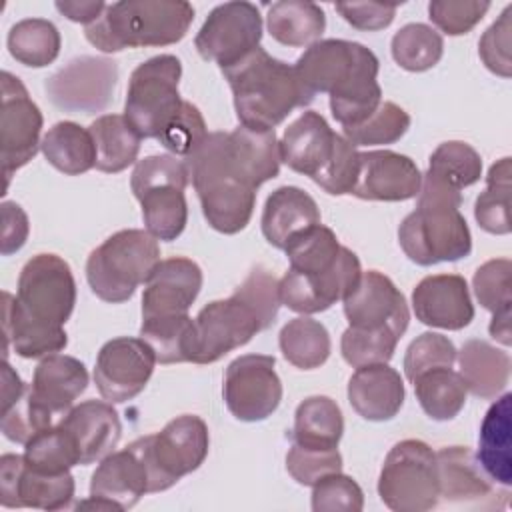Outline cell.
<instances>
[{
    "label": "cell",
    "mask_w": 512,
    "mask_h": 512,
    "mask_svg": "<svg viewBox=\"0 0 512 512\" xmlns=\"http://www.w3.org/2000/svg\"><path fill=\"white\" fill-rule=\"evenodd\" d=\"M208 224L222 234L244 230L252 218L256 190L278 176L280 146L274 130L238 126L210 132L182 158Z\"/></svg>",
    "instance_id": "cell-1"
},
{
    "label": "cell",
    "mask_w": 512,
    "mask_h": 512,
    "mask_svg": "<svg viewBox=\"0 0 512 512\" xmlns=\"http://www.w3.org/2000/svg\"><path fill=\"white\" fill-rule=\"evenodd\" d=\"M294 68L308 92L330 96L332 116L342 128L364 122L382 102L376 80L378 58L358 42L318 40L306 48Z\"/></svg>",
    "instance_id": "cell-2"
},
{
    "label": "cell",
    "mask_w": 512,
    "mask_h": 512,
    "mask_svg": "<svg viewBox=\"0 0 512 512\" xmlns=\"http://www.w3.org/2000/svg\"><path fill=\"white\" fill-rule=\"evenodd\" d=\"M230 84L242 126L274 130L294 108L308 106L314 94L294 66L272 58L262 46L222 70Z\"/></svg>",
    "instance_id": "cell-3"
},
{
    "label": "cell",
    "mask_w": 512,
    "mask_h": 512,
    "mask_svg": "<svg viewBox=\"0 0 512 512\" xmlns=\"http://www.w3.org/2000/svg\"><path fill=\"white\" fill-rule=\"evenodd\" d=\"M460 204V190L430 172L422 176L416 210L398 228V242L412 262L432 266L470 254L472 236L460 214Z\"/></svg>",
    "instance_id": "cell-4"
},
{
    "label": "cell",
    "mask_w": 512,
    "mask_h": 512,
    "mask_svg": "<svg viewBox=\"0 0 512 512\" xmlns=\"http://www.w3.org/2000/svg\"><path fill=\"white\" fill-rule=\"evenodd\" d=\"M194 20L184 0H120L86 26V38L102 52L168 46L182 40Z\"/></svg>",
    "instance_id": "cell-5"
},
{
    "label": "cell",
    "mask_w": 512,
    "mask_h": 512,
    "mask_svg": "<svg viewBox=\"0 0 512 512\" xmlns=\"http://www.w3.org/2000/svg\"><path fill=\"white\" fill-rule=\"evenodd\" d=\"M158 262V240L148 230L128 228L112 234L90 252L86 280L100 300L120 304L148 282Z\"/></svg>",
    "instance_id": "cell-6"
},
{
    "label": "cell",
    "mask_w": 512,
    "mask_h": 512,
    "mask_svg": "<svg viewBox=\"0 0 512 512\" xmlns=\"http://www.w3.org/2000/svg\"><path fill=\"white\" fill-rule=\"evenodd\" d=\"M188 168L172 154L146 156L136 162L130 188L142 206L146 230L156 240H176L188 222L186 184Z\"/></svg>",
    "instance_id": "cell-7"
},
{
    "label": "cell",
    "mask_w": 512,
    "mask_h": 512,
    "mask_svg": "<svg viewBox=\"0 0 512 512\" xmlns=\"http://www.w3.org/2000/svg\"><path fill=\"white\" fill-rule=\"evenodd\" d=\"M182 64L172 54H160L138 64L130 74L124 118L140 138H160L176 120L184 100L178 84Z\"/></svg>",
    "instance_id": "cell-8"
},
{
    "label": "cell",
    "mask_w": 512,
    "mask_h": 512,
    "mask_svg": "<svg viewBox=\"0 0 512 512\" xmlns=\"http://www.w3.org/2000/svg\"><path fill=\"white\" fill-rule=\"evenodd\" d=\"M148 468V492H162L200 468L208 456V426L200 416L182 414L160 432L132 442Z\"/></svg>",
    "instance_id": "cell-9"
},
{
    "label": "cell",
    "mask_w": 512,
    "mask_h": 512,
    "mask_svg": "<svg viewBox=\"0 0 512 512\" xmlns=\"http://www.w3.org/2000/svg\"><path fill=\"white\" fill-rule=\"evenodd\" d=\"M378 496L394 512H426L440 500L436 452L422 440H402L386 456Z\"/></svg>",
    "instance_id": "cell-10"
},
{
    "label": "cell",
    "mask_w": 512,
    "mask_h": 512,
    "mask_svg": "<svg viewBox=\"0 0 512 512\" xmlns=\"http://www.w3.org/2000/svg\"><path fill=\"white\" fill-rule=\"evenodd\" d=\"M76 304V282L68 262L56 254L32 256L18 278V310L48 326L64 328Z\"/></svg>",
    "instance_id": "cell-11"
},
{
    "label": "cell",
    "mask_w": 512,
    "mask_h": 512,
    "mask_svg": "<svg viewBox=\"0 0 512 512\" xmlns=\"http://www.w3.org/2000/svg\"><path fill=\"white\" fill-rule=\"evenodd\" d=\"M118 82V64L104 56H78L46 78L44 90L50 102L74 114L104 110Z\"/></svg>",
    "instance_id": "cell-12"
},
{
    "label": "cell",
    "mask_w": 512,
    "mask_h": 512,
    "mask_svg": "<svg viewBox=\"0 0 512 512\" xmlns=\"http://www.w3.org/2000/svg\"><path fill=\"white\" fill-rule=\"evenodd\" d=\"M262 16L250 2H224L216 6L196 34L194 46L204 60L220 70L232 66L260 46Z\"/></svg>",
    "instance_id": "cell-13"
},
{
    "label": "cell",
    "mask_w": 512,
    "mask_h": 512,
    "mask_svg": "<svg viewBox=\"0 0 512 512\" xmlns=\"http://www.w3.org/2000/svg\"><path fill=\"white\" fill-rule=\"evenodd\" d=\"M274 356L244 354L232 360L224 374V402L242 422H260L276 412L282 382L274 370Z\"/></svg>",
    "instance_id": "cell-14"
},
{
    "label": "cell",
    "mask_w": 512,
    "mask_h": 512,
    "mask_svg": "<svg viewBox=\"0 0 512 512\" xmlns=\"http://www.w3.org/2000/svg\"><path fill=\"white\" fill-rule=\"evenodd\" d=\"M42 112L28 96L22 80L10 72H2V112H0V144L6 188L10 176L28 164L40 148Z\"/></svg>",
    "instance_id": "cell-15"
},
{
    "label": "cell",
    "mask_w": 512,
    "mask_h": 512,
    "mask_svg": "<svg viewBox=\"0 0 512 512\" xmlns=\"http://www.w3.org/2000/svg\"><path fill=\"white\" fill-rule=\"evenodd\" d=\"M154 364L156 356L142 338H112L98 352L94 384L104 400L120 404L146 388Z\"/></svg>",
    "instance_id": "cell-16"
},
{
    "label": "cell",
    "mask_w": 512,
    "mask_h": 512,
    "mask_svg": "<svg viewBox=\"0 0 512 512\" xmlns=\"http://www.w3.org/2000/svg\"><path fill=\"white\" fill-rule=\"evenodd\" d=\"M196 324V364H212L264 330L256 312L236 294L206 304Z\"/></svg>",
    "instance_id": "cell-17"
},
{
    "label": "cell",
    "mask_w": 512,
    "mask_h": 512,
    "mask_svg": "<svg viewBox=\"0 0 512 512\" xmlns=\"http://www.w3.org/2000/svg\"><path fill=\"white\" fill-rule=\"evenodd\" d=\"M360 274L358 256L344 246L334 268L324 274H300L288 268L280 280V302L304 316L324 312L354 290Z\"/></svg>",
    "instance_id": "cell-18"
},
{
    "label": "cell",
    "mask_w": 512,
    "mask_h": 512,
    "mask_svg": "<svg viewBox=\"0 0 512 512\" xmlns=\"http://www.w3.org/2000/svg\"><path fill=\"white\" fill-rule=\"evenodd\" d=\"M72 498L74 478L70 472L48 474L34 470L18 454L0 458V502L4 508L64 510Z\"/></svg>",
    "instance_id": "cell-19"
},
{
    "label": "cell",
    "mask_w": 512,
    "mask_h": 512,
    "mask_svg": "<svg viewBox=\"0 0 512 512\" xmlns=\"http://www.w3.org/2000/svg\"><path fill=\"white\" fill-rule=\"evenodd\" d=\"M342 302L344 316L354 328H392L400 336L408 328L410 312L406 298L382 272H362L358 284Z\"/></svg>",
    "instance_id": "cell-20"
},
{
    "label": "cell",
    "mask_w": 512,
    "mask_h": 512,
    "mask_svg": "<svg viewBox=\"0 0 512 512\" xmlns=\"http://www.w3.org/2000/svg\"><path fill=\"white\" fill-rule=\"evenodd\" d=\"M342 134H336L322 114L308 110L300 114L278 140L282 162L316 184L328 172L340 148Z\"/></svg>",
    "instance_id": "cell-21"
},
{
    "label": "cell",
    "mask_w": 512,
    "mask_h": 512,
    "mask_svg": "<svg viewBox=\"0 0 512 512\" xmlns=\"http://www.w3.org/2000/svg\"><path fill=\"white\" fill-rule=\"evenodd\" d=\"M422 174L412 158L392 150L358 152V174L350 194L362 200L402 202L416 198Z\"/></svg>",
    "instance_id": "cell-22"
},
{
    "label": "cell",
    "mask_w": 512,
    "mask_h": 512,
    "mask_svg": "<svg viewBox=\"0 0 512 512\" xmlns=\"http://www.w3.org/2000/svg\"><path fill=\"white\" fill-rule=\"evenodd\" d=\"M412 308L422 324L444 330H462L474 318L468 284L458 274L422 278L412 292Z\"/></svg>",
    "instance_id": "cell-23"
},
{
    "label": "cell",
    "mask_w": 512,
    "mask_h": 512,
    "mask_svg": "<svg viewBox=\"0 0 512 512\" xmlns=\"http://www.w3.org/2000/svg\"><path fill=\"white\" fill-rule=\"evenodd\" d=\"M202 288L200 266L184 256L156 264L142 294V318L186 314Z\"/></svg>",
    "instance_id": "cell-24"
},
{
    "label": "cell",
    "mask_w": 512,
    "mask_h": 512,
    "mask_svg": "<svg viewBox=\"0 0 512 512\" xmlns=\"http://www.w3.org/2000/svg\"><path fill=\"white\" fill-rule=\"evenodd\" d=\"M440 498L458 504H484L498 498L508 500V488H498L482 470L476 456L466 446H446L436 452Z\"/></svg>",
    "instance_id": "cell-25"
},
{
    "label": "cell",
    "mask_w": 512,
    "mask_h": 512,
    "mask_svg": "<svg viewBox=\"0 0 512 512\" xmlns=\"http://www.w3.org/2000/svg\"><path fill=\"white\" fill-rule=\"evenodd\" d=\"M74 440L80 464H92L108 456L122 434V424L112 402L86 400L72 406L58 422Z\"/></svg>",
    "instance_id": "cell-26"
},
{
    "label": "cell",
    "mask_w": 512,
    "mask_h": 512,
    "mask_svg": "<svg viewBox=\"0 0 512 512\" xmlns=\"http://www.w3.org/2000/svg\"><path fill=\"white\" fill-rule=\"evenodd\" d=\"M144 494H148V468L132 444L104 456L90 480V496L110 502L116 510L132 508Z\"/></svg>",
    "instance_id": "cell-27"
},
{
    "label": "cell",
    "mask_w": 512,
    "mask_h": 512,
    "mask_svg": "<svg viewBox=\"0 0 512 512\" xmlns=\"http://www.w3.org/2000/svg\"><path fill=\"white\" fill-rule=\"evenodd\" d=\"M402 376L386 364L356 368L348 380V402L358 416L370 422L392 420L404 404Z\"/></svg>",
    "instance_id": "cell-28"
},
{
    "label": "cell",
    "mask_w": 512,
    "mask_h": 512,
    "mask_svg": "<svg viewBox=\"0 0 512 512\" xmlns=\"http://www.w3.org/2000/svg\"><path fill=\"white\" fill-rule=\"evenodd\" d=\"M260 224L268 244L284 250L298 234L320 224V210L302 188L280 186L266 198Z\"/></svg>",
    "instance_id": "cell-29"
},
{
    "label": "cell",
    "mask_w": 512,
    "mask_h": 512,
    "mask_svg": "<svg viewBox=\"0 0 512 512\" xmlns=\"http://www.w3.org/2000/svg\"><path fill=\"white\" fill-rule=\"evenodd\" d=\"M86 386L88 372L80 360L66 354H50L36 366L28 390L42 408L58 416L72 408Z\"/></svg>",
    "instance_id": "cell-30"
},
{
    "label": "cell",
    "mask_w": 512,
    "mask_h": 512,
    "mask_svg": "<svg viewBox=\"0 0 512 512\" xmlns=\"http://www.w3.org/2000/svg\"><path fill=\"white\" fill-rule=\"evenodd\" d=\"M512 394H502L488 408L478 436V454L482 470L488 478L504 488L512 484Z\"/></svg>",
    "instance_id": "cell-31"
},
{
    "label": "cell",
    "mask_w": 512,
    "mask_h": 512,
    "mask_svg": "<svg viewBox=\"0 0 512 512\" xmlns=\"http://www.w3.org/2000/svg\"><path fill=\"white\" fill-rule=\"evenodd\" d=\"M460 378L468 392L478 398L494 400L506 388L510 380V356L508 352L492 346L486 340H468L456 352Z\"/></svg>",
    "instance_id": "cell-32"
},
{
    "label": "cell",
    "mask_w": 512,
    "mask_h": 512,
    "mask_svg": "<svg viewBox=\"0 0 512 512\" xmlns=\"http://www.w3.org/2000/svg\"><path fill=\"white\" fill-rule=\"evenodd\" d=\"M4 358L8 348L22 358H46L66 348L68 336L64 328L40 324L24 316L16 306V296L4 292Z\"/></svg>",
    "instance_id": "cell-33"
},
{
    "label": "cell",
    "mask_w": 512,
    "mask_h": 512,
    "mask_svg": "<svg viewBox=\"0 0 512 512\" xmlns=\"http://www.w3.org/2000/svg\"><path fill=\"white\" fill-rule=\"evenodd\" d=\"M344 432V418L340 406L328 396H310L302 400L294 414L292 444L302 448L332 450Z\"/></svg>",
    "instance_id": "cell-34"
},
{
    "label": "cell",
    "mask_w": 512,
    "mask_h": 512,
    "mask_svg": "<svg viewBox=\"0 0 512 512\" xmlns=\"http://www.w3.org/2000/svg\"><path fill=\"white\" fill-rule=\"evenodd\" d=\"M40 150L48 164L66 176H80L96 164V146L90 130L70 120L56 122L44 134Z\"/></svg>",
    "instance_id": "cell-35"
},
{
    "label": "cell",
    "mask_w": 512,
    "mask_h": 512,
    "mask_svg": "<svg viewBox=\"0 0 512 512\" xmlns=\"http://www.w3.org/2000/svg\"><path fill=\"white\" fill-rule=\"evenodd\" d=\"M140 338L160 364L194 362L196 358V324L188 312L142 318Z\"/></svg>",
    "instance_id": "cell-36"
},
{
    "label": "cell",
    "mask_w": 512,
    "mask_h": 512,
    "mask_svg": "<svg viewBox=\"0 0 512 512\" xmlns=\"http://www.w3.org/2000/svg\"><path fill=\"white\" fill-rule=\"evenodd\" d=\"M266 26L276 42L300 48L318 42L326 28V14L314 2L280 0L268 8Z\"/></svg>",
    "instance_id": "cell-37"
},
{
    "label": "cell",
    "mask_w": 512,
    "mask_h": 512,
    "mask_svg": "<svg viewBox=\"0 0 512 512\" xmlns=\"http://www.w3.org/2000/svg\"><path fill=\"white\" fill-rule=\"evenodd\" d=\"M96 146V164L100 172L116 174L136 162L142 138L128 124L124 114H104L90 124Z\"/></svg>",
    "instance_id": "cell-38"
},
{
    "label": "cell",
    "mask_w": 512,
    "mask_h": 512,
    "mask_svg": "<svg viewBox=\"0 0 512 512\" xmlns=\"http://www.w3.org/2000/svg\"><path fill=\"white\" fill-rule=\"evenodd\" d=\"M422 410L438 422L452 420L466 404V386L452 368H434L412 380Z\"/></svg>",
    "instance_id": "cell-39"
},
{
    "label": "cell",
    "mask_w": 512,
    "mask_h": 512,
    "mask_svg": "<svg viewBox=\"0 0 512 512\" xmlns=\"http://www.w3.org/2000/svg\"><path fill=\"white\" fill-rule=\"evenodd\" d=\"M284 358L302 370L322 366L330 356V334L318 320L298 316L282 326L278 336Z\"/></svg>",
    "instance_id": "cell-40"
},
{
    "label": "cell",
    "mask_w": 512,
    "mask_h": 512,
    "mask_svg": "<svg viewBox=\"0 0 512 512\" xmlns=\"http://www.w3.org/2000/svg\"><path fill=\"white\" fill-rule=\"evenodd\" d=\"M6 44L14 60L30 68H42L56 60L62 40L50 20L26 18L10 28Z\"/></svg>",
    "instance_id": "cell-41"
},
{
    "label": "cell",
    "mask_w": 512,
    "mask_h": 512,
    "mask_svg": "<svg viewBox=\"0 0 512 512\" xmlns=\"http://www.w3.org/2000/svg\"><path fill=\"white\" fill-rule=\"evenodd\" d=\"M510 190L512 168L510 158H502L490 166L486 176V190L476 198L474 216L482 230L490 234L510 232Z\"/></svg>",
    "instance_id": "cell-42"
},
{
    "label": "cell",
    "mask_w": 512,
    "mask_h": 512,
    "mask_svg": "<svg viewBox=\"0 0 512 512\" xmlns=\"http://www.w3.org/2000/svg\"><path fill=\"white\" fill-rule=\"evenodd\" d=\"M342 248L330 228L316 224L290 240L284 252L290 260V270L300 274H324L334 268Z\"/></svg>",
    "instance_id": "cell-43"
},
{
    "label": "cell",
    "mask_w": 512,
    "mask_h": 512,
    "mask_svg": "<svg viewBox=\"0 0 512 512\" xmlns=\"http://www.w3.org/2000/svg\"><path fill=\"white\" fill-rule=\"evenodd\" d=\"M392 58L408 72H424L434 68L444 52V40L428 24L412 22L392 36Z\"/></svg>",
    "instance_id": "cell-44"
},
{
    "label": "cell",
    "mask_w": 512,
    "mask_h": 512,
    "mask_svg": "<svg viewBox=\"0 0 512 512\" xmlns=\"http://www.w3.org/2000/svg\"><path fill=\"white\" fill-rule=\"evenodd\" d=\"M24 460L28 466L48 474L70 472L72 466L80 464V456L70 434L60 426H50L36 434L28 444H24Z\"/></svg>",
    "instance_id": "cell-45"
},
{
    "label": "cell",
    "mask_w": 512,
    "mask_h": 512,
    "mask_svg": "<svg viewBox=\"0 0 512 512\" xmlns=\"http://www.w3.org/2000/svg\"><path fill=\"white\" fill-rule=\"evenodd\" d=\"M428 172L454 186L456 190H462L480 180L482 160L470 144L460 140H448L432 152Z\"/></svg>",
    "instance_id": "cell-46"
},
{
    "label": "cell",
    "mask_w": 512,
    "mask_h": 512,
    "mask_svg": "<svg viewBox=\"0 0 512 512\" xmlns=\"http://www.w3.org/2000/svg\"><path fill=\"white\" fill-rule=\"evenodd\" d=\"M410 128V116L394 102H380V106L360 124L342 128V136L354 146H380L400 140Z\"/></svg>",
    "instance_id": "cell-47"
},
{
    "label": "cell",
    "mask_w": 512,
    "mask_h": 512,
    "mask_svg": "<svg viewBox=\"0 0 512 512\" xmlns=\"http://www.w3.org/2000/svg\"><path fill=\"white\" fill-rule=\"evenodd\" d=\"M400 334L392 328H354L348 326L340 340V350L344 360L354 366H368V364H386L396 350Z\"/></svg>",
    "instance_id": "cell-48"
},
{
    "label": "cell",
    "mask_w": 512,
    "mask_h": 512,
    "mask_svg": "<svg viewBox=\"0 0 512 512\" xmlns=\"http://www.w3.org/2000/svg\"><path fill=\"white\" fill-rule=\"evenodd\" d=\"M52 420L54 414L32 398L28 386L12 404L2 408V432L16 444H28L36 434L50 428Z\"/></svg>",
    "instance_id": "cell-49"
},
{
    "label": "cell",
    "mask_w": 512,
    "mask_h": 512,
    "mask_svg": "<svg viewBox=\"0 0 512 512\" xmlns=\"http://www.w3.org/2000/svg\"><path fill=\"white\" fill-rule=\"evenodd\" d=\"M474 294L482 308L496 314L512 306V264L508 258L484 262L472 278Z\"/></svg>",
    "instance_id": "cell-50"
},
{
    "label": "cell",
    "mask_w": 512,
    "mask_h": 512,
    "mask_svg": "<svg viewBox=\"0 0 512 512\" xmlns=\"http://www.w3.org/2000/svg\"><path fill=\"white\" fill-rule=\"evenodd\" d=\"M456 346L442 334L424 332L410 342L404 356V374L412 382L416 376L434 368H452Z\"/></svg>",
    "instance_id": "cell-51"
},
{
    "label": "cell",
    "mask_w": 512,
    "mask_h": 512,
    "mask_svg": "<svg viewBox=\"0 0 512 512\" xmlns=\"http://www.w3.org/2000/svg\"><path fill=\"white\" fill-rule=\"evenodd\" d=\"M312 488L314 512H360L364 508L362 488L342 472L324 476Z\"/></svg>",
    "instance_id": "cell-52"
},
{
    "label": "cell",
    "mask_w": 512,
    "mask_h": 512,
    "mask_svg": "<svg viewBox=\"0 0 512 512\" xmlns=\"http://www.w3.org/2000/svg\"><path fill=\"white\" fill-rule=\"evenodd\" d=\"M234 294L242 298L256 312L264 330L272 326V322L278 316V308L282 304L280 280H276L274 274L258 266L244 278V282L234 290Z\"/></svg>",
    "instance_id": "cell-53"
},
{
    "label": "cell",
    "mask_w": 512,
    "mask_h": 512,
    "mask_svg": "<svg viewBox=\"0 0 512 512\" xmlns=\"http://www.w3.org/2000/svg\"><path fill=\"white\" fill-rule=\"evenodd\" d=\"M286 470L298 484L314 486L324 476L342 470V456L338 448L316 450L292 444L286 454Z\"/></svg>",
    "instance_id": "cell-54"
},
{
    "label": "cell",
    "mask_w": 512,
    "mask_h": 512,
    "mask_svg": "<svg viewBox=\"0 0 512 512\" xmlns=\"http://www.w3.org/2000/svg\"><path fill=\"white\" fill-rule=\"evenodd\" d=\"M208 136L206 130V122L200 114V110L192 104L186 102L182 104L180 114L176 116V120L162 132V136L158 138V142L172 154V156H180L186 158L190 156L200 144L202 140Z\"/></svg>",
    "instance_id": "cell-55"
},
{
    "label": "cell",
    "mask_w": 512,
    "mask_h": 512,
    "mask_svg": "<svg viewBox=\"0 0 512 512\" xmlns=\"http://www.w3.org/2000/svg\"><path fill=\"white\" fill-rule=\"evenodd\" d=\"M490 2L478 0H434L428 4L430 20L448 36L470 32L488 12Z\"/></svg>",
    "instance_id": "cell-56"
},
{
    "label": "cell",
    "mask_w": 512,
    "mask_h": 512,
    "mask_svg": "<svg viewBox=\"0 0 512 512\" xmlns=\"http://www.w3.org/2000/svg\"><path fill=\"white\" fill-rule=\"evenodd\" d=\"M512 6H508L500 18L482 34L478 52L484 66L502 76L510 78L512 74V58H510V44H512Z\"/></svg>",
    "instance_id": "cell-57"
},
{
    "label": "cell",
    "mask_w": 512,
    "mask_h": 512,
    "mask_svg": "<svg viewBox=\"0 0 512 512\" xmlns=\"http://www.w3.org/2000/svg\"><path fill=\"white\" fill-rule=\"evenodd\" d=\"M336 10L350 26L368 32L390 26L396 16V4L380 2H338Z\"/></svg>",
    "instance_id": "cell-58"
},
{
    "label": "cell",
    "mask_w": 512,
    "mask_h": 512,
    "mask_svg": "<svg viewBox=\"0 0 512 512\" xmlns=\"http://www.w3.org/2000/svg\"><path fill=\"white\" fill-rule=\"evenodd\" d=\"M2 256L20 250L28 238V216L16 202L2 204Z\"/></svg>",
    "instance_id": "cell-59"
},
{
    "label": "cell",
    "mask_w": 512,
    "mask_h": 512,
    "mask_svg": "<svg viewBox=\"0 0 512 512\" xmlns=\"http://www.w3.org/2000/svg\"><path fill=\"white\" fill-rule=\"evenodd\" d=\"M108 4L102 0H80V2H56V10L62 12L68 20L80 22L84 26L96 22Z\"/></svg>",
    "instance_id": "cell-60"
},
{
    "label": "cell",
    "mask_w": 512,
    "mask_h": 512,
    "mask_svg": "<svg viewBox=\"0 0 512 512\" xmlns=\"http://www.w3.org/2000/svg\"><path fill=\"white\" fill-rule=\"evenodd\" d=\"M510 318H512V310H502L492 314V322H490V336L504 344L510 346L512 344V328H510Z\"/></svg>",
    "instance_id": "cell-61"
}]
</instances>
